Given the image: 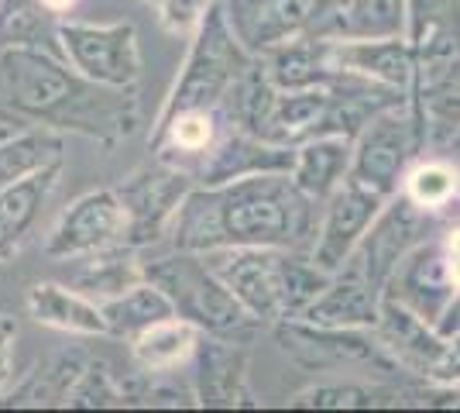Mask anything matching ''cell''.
Segmentation results:
<instances>
[{
    "label": "cell",
    "instance_id": "cell-21",
    "mask_svg": "<svg viewBox=\"0 0 460 413\" xmlns=\"http://www.w3.org/2000/svg\"><path fill=\"white\" fill-rule=\"evenodd\" d=\"M382 290H375L358 269L344 265L330 275L326 290L299 317L330 328H375L382 314Z\"/></svg>",
    "mask_w": 460,
    "mask_h": 413
},
{
    "label": "cell",
    "instance_id": "cell-38",
    "mask_svg": "<svg viewBox=\"0 0 460 413\" xmlns=\"http://www.w3.org/2000/svg\"><path fill=\"white\" fill-rule=\"evenodd\" d=\"M14 341H18L14 317L0 314V396L7 393L11 375H14Z\"/></svg>",
    "mask_w": 460,
    "mask_h": 413
},
{
    "label": "cell",
    "instance_id": "cell-23",
    "mask_svg": "<svg viewBox=\"0 0 460 413\" xmlns=\"http://www.w3.org/2000/svg\"><path fill=\"white\" fill-rule=\"evenodd\" d=\"M28 314L41 328L76 337H107V320L100 303L62 283H35L28 290Z\"/></svg>",
    "mask_w": 460,
    "mask_h": 413
},
{
    "label": "cell",
    "instance_id": "cell-27",
    "mask_svg": "<svg viewBox=\"0 0 460 413\" xmlns=\"http://www.w3.org/2000/svg\"><path fill=\"white\" fill-rule=\"evenodd\" d=\"M326 118H330V86L279 90L261 138L275 145H303L309 138L326 135Z\"/></svg>",
    "mask_w": 460,
    "mask_h": 413
},
{
    "label": "cell",
    "instance_id": "cell-28",
    "mask_svg": "<svg viewBox=\"0 0 460 413\" xmlns=\"http://www.w3.org/2000/svg\"><path fill=\"white\" fill-rule=\"evenodd\" d=\"M62 152H66L62 131L39 128V124H21L14 135L0 141V190L62 162Z\"/></svg>",
    "mask_w": 460,
    "mask_h": 413
},
{
    "label": "cell",
    "instance_id": "cell-41",
    "mask_svg": "<svg viewBox=\"0 0 460 413\" xmlns=\"http://www.w3.org/2000/svg\"><path fill=\"white\" fill-rule=\"evenodd\" d=\"M437 328H440L443 335H460V286H457V293H454V300L447 303V310H443Z\"/></svg>",
    "mask_w": 460,
    "mask_h": 413
},
{
    "label": "cell",
    "instance_id": "cell-32",
    "mask_svg": "<svg viewBox=\"0 0 460 413\" xmlns=\"http://www.w3.org/2000/svg\"><path fill=\"white\" fill-rule=\"evenodd\" d=\"M103 320H107V337H120V341H135L141 331H148L158 320H169L175 317L172 300L162 293L155 283L141 279L131 290H124L114 300H103L100 303Z\"/></svg>",
    "mask_w": 460,
    "mask_h": 413
},
{
    "label": "cell",
    "instance_id": "cell-31",
    "mask_svg": "<svg viewBox=\"0 0 460 413\" xmlns=\"http://www.w3.org/2000/svg\"><path fill=\"white\" fill-rule=\"evenodd\" d=\"M141 279H145L141 248H135V245H111L103 252L86 256L83 269L73 279V286L83 290L96 303H103V300H114L124 290H131Z\"/></svg>",
    "mask_w": 460,
    "mask_h": 413
},
{
    "label": "cell",
    "instance_id": "cell-35",
    "mask_svg": "<svg viewBox=\"0 0 460 413\" xmlns=\"http://www.w3.org/2000/svg\"><path fill=\"white\" fill-rule=\"evenodd\" d=\"M58 21L41 0H0V49L45 45L56 39Z\"/></svg>",
    "mask_w": 460,
    "mask_h": 413
},
{
    "label": "cell",
    "instance_id": "cell-34",
    "mask_svg": "<svg viewBox=\"0 0 460 413\" xmlns=\"http://www.w3.org/2000/svg\"><path fill=\"white\" fill-rule=\"evenodd\" d=\"M402 193L416 200L429 214H450L460 203V169L457 158L447 156H420L402 183Z\"/></svg>",
    "mask_w": 460,
    "mask_h": 413
},
{
    "label": "cell",
    "instance_id": "cell-9",
    "mask_svg": "<svg viewBox=\"0 0 460 413\" xmlns=\"http://www.w3.org/2000/svg\"><path fill=\"white\" fill-rule=\"evenodd\" d=\"M192 186H196V176L190 169L155 156L148 166L120 179L114 190L128 211V245L145 252L148 245L169 238L175 214Z\"/></svg>",
    "mask_w": 460,
    "mask_h": 413
},
{
    "label": "cell",
    "instance_id": "cell-6",
    "mask_svg": "<svg viewBox=\"0 0 460 413\" xmlns=\"http://www.w3.org/2000/svg\"><path fill=\"white\" fill-rule=\"evenodd\" d=\"M275 348L292 365L306 373H361V375H405L395 358L385 352L375 328H330L306 317H286L269 328Z\"/></svg>",
    "mask_w": 460,
    "mask_h": 413
},
{
    "label": "cell",
    "instance_id": "cell-7",
    "mask_svg": "<svg viewBox=\"0 0 460 413\" xmlns=\"http://www.w3.org/2000/svg\"><path fill=\"white\" fill-rule=\"evenodd\" d=\"M420 156H426V135L412 103L405 100L375 114L354 138L350 179L382 197H395Z\"/></svg>",
    "mask_w": 460,
    "mask_h": 413
},
{
    "label": "cell",
    "instance_id": "cell-29",
    "mask_svg": "<svg viewBox=\"0 0 460 413\" xmlns=\"http://www.w3.org/2000/svg\"><path fill=\"white\" fill-rule=\"evenodd\" d=\"M199 328L182 320L175 314L169 320H158L148 331L131 341V355H135L141 373H179L182 365H190L196 345H199Z\"/></svg>",
    "mask_w": 460,
    "mask_h": 413
},
{
    "label": "cell",
    "instance_id": "cell-16",
    "mask_svg": "<svg viewBox=\"0 0 460 413\" xmlns=\"http://www.w3.org/2000/svg\"><path fill=\"white\" fill-rule=\"evenodd\" d=\"M457 293V283L450 273L447 262V248H443V231L433 235L429 241L416 245L409 256L399 262V269L392 273L385 296L399 300L405 307H412L416 314H422L426 320L440 324L447 303Z\"/></svg>",
    "mask_w": 460,
    "mask_h": 413
},
{
    "label": "cell",
    "instance_id": "cell-11",
    "mask_svg": "<svg viewBox=\"0 0 460 413\" xmlns=\"http://www.w3.org/2000/svg\"><path fill=\"white\" fill-rule=\"evenodd\" d=\"M237 41L251 56H265L282 41L323 35L341 0H220Z\"/></svg>",
    "mask_w": 460,
    "mask_h": 413
},
{
    "label": "cell",
    "instance_id": "cell-33",
    "mask_svg": "<svg viewBox=\"0 0 460 413\" xmlns=\"http://www.w3.org/2000/svg\"><path fill=\"white\" fill-rule=\"evenodd\" d=\"M86 365L83 355H58L56 362L39 365L28 379H21L14 390L0 396V407H66L69 390Z\"/></svg>",
    "mask_w": 460,
    "mask_h": 413
},
{
    "label": "cell",
    "instance_id": "cell-44",
    "mask_svg": "<svg viewBox=\"0 0 460 413\" xmlns=\"http://www.w3.org/2000/svg\"><path fill=\"white\" fill-rule=\"evenodd\" d=\"M457 169H460V156H457ZM457 207H460V203H457Z\"/></svg>",
    "mask_w": 460,
    "mask_h": 413
},
{
    "label": "cell",
    "instance_id": "cell-19",
    "mask_svg": "<svg viewBox=\"0 0 460 413\" xmlns=\"http://www.w3.org/2000/svg\"><path fill=\"white\" fill-rule=\"evenodd\" d=\"M416 403V379L375 375V379H333L309 386L288 400L296 410H395Z\"/></svg>",
    "mask_w": 460,
    "mask_h": 413
},
{
    "label": "cell",
    "instance_id": "cell-22",
    "mask_svg": "<svg viewBox=\"0 0 460 413\" xmlns=\"http://www.w3.org/2000/svg\"><path fill=\"white\" fill-rule=\"evenodd\" d=\"M58 176H62V162L0 190V265L18 256L21 245L31 238L41 217V207L56 193Z\"/></svg>",
    "mask_w": 460,
    "mask_h": 413
},
{
    "label": "cell",
    "instance_id": "cell-8",
    "mask_svg": "<svg viewBox=\"0 0 460 413\" xmlns=\"http://www.w3.org/2000/svg\"><path fill=\"white\" fill-rule=\"evenodd\" d=\"M56 45L69 66L86 79L111 90H137L141 83V45L131 21L93 24V21L62 18L56 28Z\"/></svg>",
    "mask_w": 460,
    "mask_h": 413
},
{
    "label": "cell",
    "instance_id": "cell-15",
    "mask_svg": "<svg viewBox=\"0 0 460 413\" xmlns=\"http://www.w3.org/2000/svg\"><path fill=\"white\" fill-rule=\"evenodd\" d=\"M292 166H296V145H275L269 138L251 135L227 121L210 152L192 166V176L203 186H217L258 173H292Z\"/></svg>",
    "mask_w": 460,
    "mask_h": 413
},
{
    "label": "cell",
    "instance_id": "cell-5",
    "mask_svg": "<svg viewBox=\"0 0 460 413\" xmlns=\"http://www.w3.org/2000/svg\"><path fill=\"white\" fill-rule=\"evenodd\" d=\"M251 62H254V56L237 41L227 14H224V4L217 0L207 11L203 24L196 28V35L190 39V52L182 59V69H179L172 90L155 118L152 131L169 124L175 114L220 107Z\"/></svg>",
    "mask_w": 460,
    "mask_h": 413
},
{
    "label": "cell",
    "instance_id": "cell-3",
    "mask_svg": "<svg viewBox=\"0 0 460 413\" xmlns=\"http://www.w3.org/2000/svg\"><path fill=\"white\" fill-rule=\"evenodd\" d=\"M207 262L265 328L303 314L333 275L313 262L309 248H220L207 252Z\"/></svg>",
    "mask_w": 460,
    "mask_h": 413
},
{
    "label": "cell",
    "instance_id": "cell-39",
    "mask_svg": "<svg viewBox=\"0 0 460 413\" xmlns=\"http://www.w3.org/2000/svg\"><path fill=\"white\" fill-rule=\"evenodd\" d=\"M447 352L437 362V369L429 375V382H450V386H460V335H447Z\"/></svg>",
    "mask_w": 460,
    "mask_h": 413
},
{
    "label": "cell",
    "instance_id": "cell-24",
    "mask_svg": "<svg viewBox=\"0 0 460 413\" xmlns=\"http://www.w3.org/2000/svg\"><path fill=\"white\" fill-rule=\"evenodd\" d=\"M409 31L420 76L460 56V0H405ZM416 76V79H420Z\"/></svg>",
    "mask_w": 460,
    "mask_h": 413
},
{
    "label": "cell",
    "instance_id": "cell-10",
    "mask_svg": "<svg viewBox=\"0 0 460 413\" xmlns=\"http://www.w3.org/2000/svg\"><path fill=\"white\" fill-rule=\"evenodd\" d=\"M440 220H443L440 214L422 211L416 200H409L402 190H399L395 197L385 200V207L378 211V217L371 220L367 235L361 238V245L354 248V256L347 258V265L358 269L375 290L385 293V286H388L392 273L399 269V262H402L416 245L429 241L433 235H440L443 231Z\"/></svg>",
    "mask_w": 460,
    "mask_h": 413
},
{
    "label": "cell",
    "instance_id": "cell-40",
    "mask_svg": "<svg viewBox=\"0 0 460 413\" xmlns=\"http://www.w3.org/2000/svg\"><path fill=\"white\" fill-rule=\"evenodd\" d=\"M443 248H447V262H450L454 283L460 286V224L457 228H443Z\"/></svg>",
    "mask_w": 460,
    "mask_h": 413
},
{
    "label": "cell",
    "instance_id": "cell-14",
    "mask_svg": "<svg viewBox=\"0 0 460 413\" xmlns=\"http://www.w3.org/2000/svg\"><path fill=\"white\" fill-rule=\"evenodd\" d=\"M248 341H234L224 335H199L192 355V390L196 407L210 410H234L254 407V393L248 382Z\"/></svg>",
    "mask_w": 460,
    "mask_h": 413
},
{
    "label": "cell",
    "instance_id": "cell-36",
    "mask_svg": "<svg viewBox=\"0 0 460 413\" xmlns=\"http://www.w3.org/2000/svg\"><path fill=\"white\" fill-rule=\"evenodd\" d=\"M66 407H83V410H93V407H128V382H120L107 362L86 358L83 373H79V379L69 390Z\"/></svg>",
    "mask_w": 460,
    "mask_h": 413
},
{
    "label": "cell",
    "instance_id": "cell-25",
    "mask_svg": "<svg viewBox=\"0 0 460 413\" xmlns=\"http://www.w3.org/2000/svg\"><path fill=\"white\" fill-rule=\"evenodd\" d=\"M258 59L279 90L330 86L341 76V69L330 59V35H303V39L282 41Z\"/></svg>",
    "mask_w": 460,
    "mask_h": 413
},
{
    "label": "cell",
    "instance_id": "cell-20",
    "mask_svg": "<svg viewBox=\"0 0 460 413\" xmlns=\"http://www.w3.org/2000/svg\"><path fill=\"white\" fill-rule=\"evenodd\" d=\"M426 135V148L437 152L460 138V56L422 73L409 94Z\"/></svg>",
    "mask_w": 460,
    "mask_h": 413
},
{
    "label": "cell",
    "instance_id": "cell-42",
    "mask_svg": "<svg viewBox=\"0 0 460 413\" xmlns=\"http://www.w3.org/2000/svg\"><path fill=\"white\" fill-rule=\"evenodd\" d=\"M41 4H45V7H49V11L56 14V18H66V14H69V11L76 7L79 0H41Z\"/></svg>",
    "mask_w": 460,
    "mask_h": 413
},
{
    "label": "cell",
    "instance_id": "cell-18",
    "mask_svg": "<svg viewBox=\"0 0 460 413\" xmlns=\"http://www.w3.org/2000/svg\"><path fill=\"white\" fill-rule=\"evenodd\" d=\"M330 59L341 73L375 79L385 86H395L402 94H412L420 62L416 49L405 35L388 39H330Z\"/></svg>",
    "mask_w": 460,
    "mask_h": 413
},
{
    "label": "cell",
    "instance_id": "cell-12",
    "mask_svg": "<svg viewBox=\"0 0 460 413\" xmlns=\"http://www.w3.org/2000/svg\"><path fill=\"white\" fill-rule=\"evenodd\" d=\"M111 245H128V211L114 186L73 200L45 235L49 258H86Z\"/></svg>",
    "mask_w": 460,
    "mask_h": 413
},
{
    "label": "cell",
    "instance_id": "cell-2",
    "mask_svg": "<svg viewBox=\"0 0 460 413\" xmlns=\"http://www.w3.org/2000/svg\"><path fill=\"white\" fill-rule=\"evenodd\" d=\"M0 118L117 145L137 128V97L86 79L45 45H11L0 49Z\"/></svg>",
    "mask_w": 460,
    "mask_h": 413
},
{
    "label": "cell",
    "instance_id": "cell-37",
    "mask_svg": "<svg viewBox=\"0 0 460 413\" xmlns=\"http://www.w3.org/2000/svg\"><path fill=\"white\" fill-rule=\"evenodd\" d=\"M217 0H158V21L175 39H192Z\"/></svg>",
    "mask_w": 460,
    "mask_h": 413
},
{
    "label": "cell",
    "instance_id": "cell-26",
    "mask_svg": "<svg viewBox=\"0 0 460 413\" xmlns=\"http://www.w3.org/2000/svg\"><path fill=\"white\" fill-rule=\"evenodd\" d=\"M350 158H354V138L316 135L309 138V141H303V145H296L292 179L316 203H323L350 176Z\"/></svg>",
    "mask_w": 460,
    "mask_h": 413
},
{
    "label": "cell",
    "instance_id": "cell-17",
    "mask_svg": "<svg viewBox=\"0 0 460 413\" xmlns=\"http://www.w3.org/2000/svg\"><path fill=\"white\" fill-rule=\"evenodd\" d=\"M375 335H378L385 352L395 358V365L409 379H429L437 362L447 352V341H450L433 320H426L412 307H405L392 296L382 300V314H378V324H375Z\"/></svg>",
    "mask_w": 460,
    "mask_h": 413
},
{
    "label": "cell",
    "instance_id": "cell-4",
    "mask_svg": "<svg viewBox=\"0 0 460 413\" xmlns=\"http://www.w3.org/2000/svg\"><path fill=\"white\" fill-rule=\"evenodd\" d=\"M145 279L172 300L175 314L207 335H224L251 345L254 335L265 331V324L254 320L241 307V300L227 290V283L213 273L203 252L172 248V252L145 258Z\"/></svg>",
    "mask_w": 460,
    "mask_h": 413
},
{
    "label": "cell",
    "instance_id": "cell-13",
    "mask_svg": "<svg viewBox=\"0 0 460 413\" xmlns=\"http://www.w3.org/2000/svg\"><path fill=\"white\" fill-rule=\"evenodd\" d=\"M382 193L361 186L358 179L347 176L330 197L320 203V224H316V238L309 245V256L313 262L326 269V273H337L344 269L347 258L354 256V248L361 245V238L367 235L371 220L378 217V211L385 207Z\"/></svg>",
    "mask_w": 460,
    "mask_h": 413
},
{
    "label": "cell",
    "instance_id": "cell-1",
    "mask_svg": "<svg viewBox=\"0 0 460 413\" xmlns=\"http://www.w3.org/2000/svg\"><path fill=\"white\" fill-rule=\"evenodd\" d=\"M320 203L299 190L292 173H258L217 186L196 183L172 220V248H309Z\"/></svg>",
    "mask_w": 460,
    "mask_h": 413
},
{
    "label": "cell",
    "instance_id": "cell-30",
    "mask_svg": "<svg viewBox=\"0 0 460 413\" xmlns=\"http://www.w3.org/2000/svg\"><path fill=\"white\" fill-rule=\"evenodd\" d=\"M409 31L405 0H341L323 35L330 39H388Z\"/></svg>",
    "mask_w": 460,
    "mask_h": 413
},
{
    "label": "cell",
    "instance_id": "cell-43",
    "mask_svg": "<svg viewBox=\"0 0 460 413\" xmlns=\"http://www.w3.org/2000/svg\"><path fill=\"white\" fill-rule=\"evenodd\" d=\"M141 4H148V7H158V0H141Z\"/></svg>",
    "mask_w": 460,
    "mask_h": 413
}]
</instances>
